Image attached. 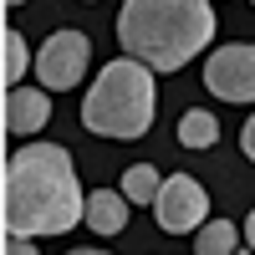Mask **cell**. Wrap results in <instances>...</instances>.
Wrapping results in <instances>:
<instances>
[{"mask_svg": "<svg viewBox=\"0 0 255 255\" xmlns=\"http://www.w3.org/2000/svg\"><path fill=\"white\" fill-rule=\"evenodd\" d=\"M82 220H87V194H82L72 148L20 143L5 158V235H67Z\"/></svg>", "mask_w": 255, "mask_h": 255, "instance_id": "cell-1", "label": "cell"}, {"mask_svg": "<svg viewBox=\"0 0 255 255\" xmlns=\"http://www.w3.org/2000/svg\"><path fill=\"white\" fill-rule=\"evenodd\" d=\"M215 41V10L204 0H128L118 10L123 56L143 61L153 77L184 72Z\"/></svg>", "mask_w": 255, "mask_h": 255, "instance_id": "cell-2", "label": "cell"}, {"mask_svg": "<svg viewBox=\"0 0 255 255\" xmlns=\"http://www.w3.org/2000/svg\"><path fill=\"white\" fill-rule=\"evenodd\" d=\"M153 118H158V82L133 56L108 61L82 97V128L113 143H138L153 128Z\"/></svg>", "mask_w": 255, "mask_h": 255, "instance_id": "cell-3", "label": "cell"}, {"mask_svg": "<svg viewBox=\"0 0 255 255\" xmlns=\"http://www.w3.org/2000/svg\"><path fill=\"white\" fill-rule=\"evenodd\" d=\"M92 67V41L87 31H51L46 41H41V51H36V87H46V92H72L82 77H87Z\"/></svg>", "mask_w": 255, "mask_h": 255, "instance_id": "cell-4", "label": "cell"}, {"mask_svg": "<svg viewBox=\"0 0 255 255\" xmlns=\"http://www.w3.org/2000/svg\"><path fill=\"white\" fill-rule=\"evenodd\" d=\"M153 215H158L163 235H199V230L209 225V189L194 174H168Z\"/></svg>", "mask_w": 255, "mask_h": 255, "instance_id": "cell-5", "label": "cell"}, {"mask_svg": "<svg viewBox=\"0 0 255 255\" xmlns=\"http://www.w3.org/2000/svg\"><path fill=\"white\" fill-rule=\"evenodd\" d=\"M204 87L220 102H255V41H230L209 51Z\"/></svg>", "mask_w": 255, "mask_h": 255, "instance_id": "cell-6", "label": "cell"}, {"mask_svg": "<svg viewBox=\"0 0 255 255\" xmlns=\"http://www.w3.org/2000/svg\"><path fill=\"white\" fill-rule=\"evenodd\" d=\"M0 123H5L10 138H36L41 128L51 123V92L46 87H15V92H5Z\"/></svg>", "mask_w": 255, "mask_h": 255, "instance_id": "cell-7", "label": "cell"}, {"mask_svg": "<svg viewBox=\"0 0 255 255\" xmlns=\"http://www.w3.org/2000/svg\"><path fill=\"white\" fill-rule=\"evenodd\" d=\"M128 209L133 204L123 199V189H92L87 194V220L82 225L97 230V235H123L128 230Z\"/></svg>", "mask_w": 255, "mask_h": 255, "instance_id": "cell-8", "label": "cell"}, {"mask_svg": "<svg viewBox=\"0 0 255 255\" xmlns=\"http://www.w3.org/2000/svg\"><path fill=\"white\" fill-rule=\"evenodd\" d=\"M220 143V118L215 113H204V108H189L184 118H179V148H215Z\"/></svg>", "mask_w": 255, "mask_h": 255, "instance_id": "cell-9", "label": "cell"}, {"mask_svg": "<svg viewBox=\"0 0 255 255\" xmlns=\"http://www.w3.org/2000/svg\"><path fill=\"white\" fill-rule=\"evenodd\" d=\"M158 194H163V179H158L153 163H133L123 174V199L128 204H158Z\"/></svg>", "mask_w": 255, "mask_h": 255, "instance_id": "cell-10", "label": "cell"}, {"mask_svg": "<svg viewBox=\"0 0 255 255\" xmlns=\"http://www.w3.org/2000/svg\"><path fill=\"white\" fill-rule=\"evenodd\" d=\"M194 255H235V220H209L194 235Z\"/></svg>", "mask_w": 255, "mask_h": 255, "instance_id": "cell-11", "label": "cell"}, {"mask_svg": "<svg viewBox=\"0 0 255 255\" xmlns=\"http://www.w3.org/2000/svg\"><path fill=\"white\" fill-rule=\"evenodd\" d=\"M31 67H36V61H31V51H26V41H20V31L5 26V92H15L20 77H26Z\"/></svg>", "mask_w": 255, "mask_h": 255, "instance_id": "cell-12", "label": "cell"}, {"mask_svg": "<svg viewBox=\"0 0 255 255\" xmlns=\"http://www.w3.org/2000/svg\"><path fill=\"white\" fill-rule=\"evenodd\" d=\"M240 148H245V158L255 163V113L245 118V128H240Z\"/></svg>", "mask_w": 255, "mask_h": 255, "instance_id": "cell-13", "label": "cell"}, {"mask_svg": "<svg viewBox=\"0 0 255 255\" xmlns=\"http://www.w3.org/2000/svg\"><path fill=\"white\" fill-rule=\"evenodd\" d=\"M5 255H36V245H31V240H15V235H5Z\"/></svg>", "mask_w": 255, "mask_h": 255, "instance_id": "cell-14", "label": "cell"}, {"mask_svg": "<svg viewBox=\"0 0 255 255\" xmlns=\"http://www.w3.org/2000/svg\"><path fill=\"white\" fill-rule=\"evenodd\" d=\"M240 230H245V245L255 250V209H250V215H245V225H240Z\"/></svg>", "mask_w": 255, "mask_h": 255, "instance_id": "cell-15", "label": "cell"}, {"mask_svg": "<svg viewBox=\"0 0 255 255\" xmlns=\"http://www.w3.org/2000/svg\"><path fill=\"white\" fill-rule=\"evenodd\" d=\"M72 255H108V250H72Z\"/></svg>", "mask_w": 255, "mask_h": 255, "instance_id": "cell-16", "label": "cell"}]
</instances>
